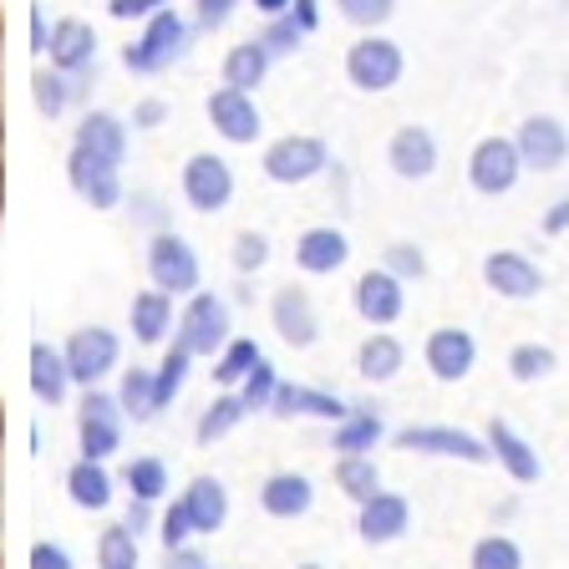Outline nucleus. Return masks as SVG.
<instances>
[{"label": "nucleus", "instance_id": "f03ea898", "mask_svg": "<svg viewBox=\"0 0 569 569\" xmlns=\"http://www.w3.org/2000/svg\"><path fill=\"white\" fill-rule=\"evenodd\" d=\"M402 67H407L402 47L387 41V36H361L346 51V82L356 92H391V87L402 82Z\"/></svg>", "mask_w": 569, "mask_h": 569}, {"label": "nucleus", "instance_id": "9d476101", "mask_svg": "<svg viewBox=\"0 0 569 569\" xmlns=\"http://www.w3.org/2000/svg\"><path fill=\"white\" fill-rule=\"evenodd\" d=\"M203 112H209L213 132L224 142H254L260 138V107H254V97L244 92V87H219V92H209V102H203Z\"/></svg>", "mask_w": 569, "mask_h": 569}, {"label": "nucleus", "instance_id": "de8ad7c7", "mask_svg": "<svg viewBox=\"0 0 569 569\" xmlns=\"http://www.w3.org/2000/svg\"><path fill=\"white\" fill-rule=\"evenodd\" d=\"M381 264H387L391 274H402V280H422L427 274V254L417 244H407V239H397V244H387V254H381Z\"/></svg>", "mask_w": 569, "mask_h": 569}, {"label": "nucleus", "instance_id": "8fccbe9b", "mask_svg": "<svg viewBox=\"0 0 569 569\" xmlns=\"http://www.w3.org/2000/svg\"><path fill=\"white\" fill-rule=\"evenodd\" d=\"M163 6H173V0H107V16H112V21H148V16H158Z\"/></svg>", "mask_w": 569, "mask_h": 569}, {"label": "nucleus", "instance_id": "dca6fc26", "mask_svg": "<svg viewBox=\"0 0 569 569\" xmlns=\"http://www.w3.org/2000/svg\"><path fill=\"white\" fill-rule=\"evenodd\" d=\"M402 310H407L402 274H391L387 264H381V270H367L356 280V316L367 320V326H391Z\"/></svg>", "mask_w": 569, "mask_h": 569}, {"label": "nucleus", "instance_id": "e433bc0d", "mask_svg": "<svg viewBox=\"0 0 569 569\" xmlns=\"http://www.w3.org/2000/svg\"><path fill=\"white\" fill-rule=\"evenodd\" d=\"M260 361H264L260 346L239 336V341H229L224 351H219V361H213V381H219V387H239V381L260 367Z\"/></svg>", "mask_w": 569, "mask_h": 569}, {"label": "nucleus", "instance_id": "49530a36", "mask_svg": "<svg viewBox=\"0 0 569 569\" xmlns=\"http://www.w3.org/2000/svg\"><path fill=\"white\" fill-rule=\"evenodd\" d=\"M336 11H341L351 26H361V31H377L381 21H391L397 0H336Z\"/></svg>", "mask_w": 569, "mask_h": 569}, {"label": "nucleus", "instance_id": "b1692460", "mask_svg": "<svg viewBox=\"0 0 569 569\" xmlns=\"http://www.w3.org/2000/svg\"><path fill=\"white\" fill-rule=\"evenodd\" d=\"M67 387H71L67 351H51L47 341H36L31 346V391L47 407H61V402H67Z\"/></svg>", "mask_w": 569, "mask_h": 569}, {"label": "nucleus", "instance_id": "f704fd0d", "mask_svg": "<svg viewBox=\"0 0 569 569\" xmlns=\"http://www.w3.org/2000/svg\"><path fill=\"white\" fill-rule=\"evenodd\" d=\"M77 438H82V458L107 462V458H112V452L122 448V427H118V417L82 412V422H77Z\"/></svg>", "mask_w": 569, "mask_h": 569}, {"label": "nucleus", "instance_id": "6e6d98bb", "mask_svg": "<svg viewBox=\"0 0 569 569\" xmlns=\"http://www.w3.org/2000/svg\"><path fill=\"white\" fill-rule=\"evenodd\" d=\"M290 16H296V26H300L306 36L320 26V6H316V0H296V6H290Z\"/></svg>", "mask_w": 569, "mask_h": 569}, {"label": "nucleus", "instance_id": "4468645a", "mask_svg": "<svg viewBox=\"0 0 569 569\" xmlns=\"http://www.w3.org/2000/svg\"><path fill=\"white\" fill-rule=\"evenodd\" d=\"M483 280L493 296L503 300H533L539 290H545V274H539V264L529 260V254H519V249H493L483 260Z\"/></svg>", "mask_w": 569, "mask_h": 569}, {"label": "nucleus", "instance_id": "864d4df0", "mask_svg": "<svg viewBox=\"0 0 569 569\" xmlns=\"http://www.w3.org/2000/svg\"><path fill=\"white\" fill-rule=\"evenodd\" d=\"M163 118H168V107L158 102V97H148V102L132 107V128H158Z\"/></svg>", "mask_w": 569, "mask_h": 569}, {"label": "nucleus", "instance_id": "79ce46f5", "mask_svg": "<svg viewBox=\"0 0 569 569\" xmlns=\"http://www.w3.org/2000/svg\"><path fill=\"white\" fill-rule=\"evenodd\" d=\"M468 569H523V549L513 539H503V533H488V539L473 545Z\"/></svg>", "mask_w": 569, "mask_h": 569}, {"label": "nucleus", "instance_id": "a18cd8bd", "mask_svg": "<svg viewBox=\"0 0 569 569\" xmlns=\"http://www.w3.org/2000/svg\"><path fill=\"white\" fill-rule=\"evenodd\" d=\"M260 41H264V47H270V57H296V51H300V41H306V31H300V26H296V16L284 11V16H274V21L264 26V31H260Z\"/></svg>", "mask_w": 569, "mask_h": 569}, {"label": "nucleus", "instance_id": "f8f14e48", "mask_svg": "<svg viewBox=\"0 0 569 569\" xmlns=\"http://www.w3.org/2000/svg\"><path fill=\"white\" fill-rule=\"evenodd\" d=\"M270 320H274V336H280L284 346H296V351H310V346L320 341V316H316V306H310V296L300 290V284L274 290Z\"/></svg>", "mask_w": 569, "mask_h": 569}, {"label": "nucleus", "instance_id": "13d9d810", "mask_svg": "<svg viewBox=\"0 0 569 569\" xmlns=\"http://www.w3.org/2000/svg\"><path fill=\"white\" fill-rule=\"evenodd\" d=\"M128 523L142 533L148 523H153V503H148V498H132V503H128Z\"/></svg>", "mask_w": 569, "mask_h": 569}, {"label": "nucleus", "instance_id": "2eb2a0df", "mask_svg": "<svg viewBox=\"0 0 569 569\" xmlns=\"http://www.w3.org/2000/svg\"><path fill=\"white\" fill-rule=\"evenodd\" d=\"M422 361H427V371L438 381H462L468 371H473V361H478V346H473V336L462 331V326H438V331L427 336V346H422Z\"/></svg>", "mask_w": 569, "mask_h": 569}, {"label": "nucleus", "instance_id": "412c9836", "mask_svg": "<svg viewBox=\"0 0 569 569\" xmlns=\"http://www.w3.org/2000/svg\"><path fill=\"white\" fill-rule=\"evenodd\" d=\"M407 523H412V509H407V498L397 493H377L361 503V519H356V529H361V539L367 545H391V539H402Z\"/></svg>", "mask_w": 569, "mask_h": 569}, {"label": "nucleus", "instance_id": "680f3d73", "mask_svg": "<svg viewBox=\"0 0 569 569\" xmlns=\"http://www.w3.org/2000/svg\"><path fill=\"white\" fill-rule=\"evenodd\" d=\"M300 569H320V565H300Z\"/></svg>", "mask_w": 569, "mask_h": 569}, {"label": "nucleus", "instance_id": "bb28decb", "mask_svg": "<svg viewBox=\"0 0 569 569\" xmlns=\"http://www.w3.org/2000/svg\"><path fill=\"white\" fill-rule=\"evenodd\" d=\"M402 361H407L402 341H397V336H387V331L367 336V341H361V351H356V371H361V381H371V387H381V381L397 377V371H402Z\"/></svg>", "mask_w": 569, "mask_h": 569}, {"label": "nucleus", "instance_id": "3c124183", "mask_svg": "<svg viewBox=\"0 0 569 569\" xmlns=\"http://www.w3.org/2000/svg\"><path fill=\"white\" fill-rule=\"evenodd\" d=\"M234 6L239 0H199V6H193V26H199V31H219V26L234 16Z\"/></svg>", "mask_w": 569, "mask_h": 569}, {"label": "nucleus", "instance_id": "2f4dec72", "mask_svg": "<svg viewBox=\"0 0 569 569\" xmlns=\"http://www.w3.org/2000/svg\"><path fill=\"white\" fill-rule=\"evenodd\" d=\"M336 488H341L351 503H367V498L381 493V473L367 452H341L336 458Z\"/></svg>", "mask_w": 569, "mask_h": 569}, {"label": "nucleus", "instance_id": "5701e85b", "mask_svg": "<svg viewBox=\"0 0 569 569\" xmlns=\"http://www.w3.org/2000/svg\"><path fill=\"white\" fill-rule=\"evenodd\" d=\"M488 448H493V458L509 468L513 483H539V452H533L509 422H498V417L488 422Z\"/></svg>", "mask_w": 569, "mask_h": 569}, {"label": "nucleus", "instance_id": "58836bf2", "mask_svg": "<svg viewBox=\"0 0 569 569\" xmlns=\"http://www.w3.org/2000/svg\"><path fill=\"white\" fill-rule=\"evenodd\" d=\"M31 92H36L41 118H61V112H67V102L77 97V87H71L67 71H36V77H31Z\"/></svg>", "mask_w": 569, "mask_h": 569}, {"label": "nucleus", "instance_id": "4d7b16f0", "mask_svg": "<svg viewBox=\"0 0 569 569\" xmlns=\"http://www.w3.org/2000/svg\"><path fill=\"white\" fill-rule=\"evenodd\" d=\"M565 229H569V193L545 213V234H565Z\"/></svg>", "mask_w": 569, "mask_h": 569}, {"label": "nucleus", "instance_id": "72a5a7b5", "mask_svg": "<svg viewBox=\"0 0 569 569\" xmlns=\"http://www.w3.org/2000/svg\"><path fill=\"white\" fill-rule=\"evenodd\" d=\"M118 402H122V412H128L132 422H153V417L163 412V407H158V377L153 371H142V367H132L128 377H122Z\"/></svg>", "mask_w": 569, "mask_h": 569}, {"label": "nucleus", "instance_id": "0eeeda50", "mask_svg": "<svg viewBox=\"0 0 569 569\" xmlns=\"http://www.w3.org/2000/svg\"><path fill=\"white\" fill-rule=\"evenodd\" d=\"M67 178H71V189L82 193L92 209H118V203H122L118 158H102V153H92V148H71Z\"/></svg>", "mask_w": 569, "mask_h": 569}, {"label": "nucleus", "instance_id": "20e7f679", "mask_svg": "<svg viewBox=\"0 0 569 569\" xmlns=\"http://www.w3.org/2000/svg\"><path fill=\"white\" fill-rule=\"evenodd\" d=\"M331 168V153L320 138H306V132H290V138L270 142L264 148V178L270 183H310Z\"/></svg>", "mask_w": 569, "mask_h": 569}, {"label": "nucleus", "instance_id": "ddd939ff", "mask_svg": "<svg viewBox=\"0 0 569 569\" xmlns=\"http://www.w3.org/2000/svg\"><path fill=\"white\" fill-rule=\"evenodd\" d=\"M397 448L438 452V458H462V462H488L493 458L488 438L478 442L473 432H462V427H402V432H397Z\"/></svg>", "mask_w": 569, "mask_h": 569}, {"label": "nucleus", "instance_id": "6ab92c4d", "mask_svg": "<svg viewBox=\"0 0 569 569\" xmlns=\"http://www.w3.org/2000/svg\"><path fill=\"white\" fill-rule=\"evenodd\" d=\"M346 260H351V239L331 224H316L296 239V264L306 274H336Z\"/></svg>", "mask_w": 569, "mask_h": 569}, {"label": "nucleus", "instance_id": "bf43d9fd", "mask_svg": "<svg viewBox=\"0 0 569 569\" xmlns=\"http://www.w3.org/2000/svg\"><path fill=\"white\" fill-rule=\"evenodd\" d=\"M31 51H51V36H47V16L31 6Z\"/></svg>", "mask_w": 569, "mask_h": 569}, {"label": "nucleus", "instance_id": "c85d7f7f", "mask_svg": "<svg viewBox=\"0 0 569 569\" xmlns=\"http://www.w3.org/2000/svg\"><path fill=\"white\" fill-rule=\"evenodd\" d=\"M77 148H92V153L102 158H128V128H122V118H112V112H87L82 122H77Z\"/></svg>", "mask_w": 569, "mask_h": 569}, {"label": "nucleus", "instance_id": "393cba45", "mask_svg": "<svg viewBox=\"0 0 569 569\" xmlns=\"http://www.w3.org/2000/svg\"><path fill=\"white\" fill-rule=\"evenodd\" d=\"M128 320H132V341H142V346H158L168 336V326H173V296L168 290H142V296H132V310H128Z\"/></svg>", "mask_w": 569, "mask_h": 569}, {"label": "nucleus", "instance_id": "c9c22d12", "mask_svg": "<svg viewBox=\"0 0 569 569\" xmlns=\"http://www.w3.org/2000/svg\"><path fill=\"white\" fill-rule=\"evenodd\" d=\"M97 565L102 569H138V529L132 523H112L97 539Z\"/></svg>", "mask_w": 569, "mask_h": 569}, {"label": "nucleus", "instance_id": "7ed1b4c3", "mask_svg": "<svg viewBox=\"0 0 569 569\" xmlns=\"http://www.w3.org/2000/svg\"><path fill=\"white\" fill-rule=\"evenodd\" d=\"M173 341H183L193 356H219L229 341H234V336H229V306L219 296H209V290H193L183 316H178Z\"/></svg>", "mask_w": 569, "mask_h": 569}, {"label": "nucleus", "instance_id": "4be33fe9", "mask_svg": "<svg viewBox=\"0 0 569 569\" xmlns=\"http://www.w3.org/2000/svg\"><path fill=\"white\" fill-rule=\"evenodd\" d=\"M310 503H316V488L306 473H274L260 488V509L270 519H300V513H310Z\"/></svg>", "mask_w": 569, "mask_h": 569}, {"label": "nucleus", "instance_id": "a878e982", "mask_svg": "<svg viewBox=\"0 0 569 569\" xmlns=\"http://www.w3.org/2000/svg\"><path fill=\"white\" fill-rule=\"evenodd\" d=\"M183 503H189V519L199 533H213V529H224L229 519V488L219 483V478H193L189 488H183Z\"/></svg>", "mask_w": 569, "mask_h": 569}, {"label": "nucleus", "instance_id": "f3484780", "mask_svg": "<svg viewBox=\"0 0 569 569\" xmlns=\"http://www.w3.org/2000/svg\"><path fill=\"white\" fill-rule=\"evenodd\" d=\"M387 163L397 178H407V183H422V178L438 173V138L427 128H397L387 142Z\"/></svg>", "mask_w": 569, "mask_h": 569}, {"label": "nucleus", "instance_id": "473e14b6", "mask_svg": "<svg viewBox=\"0 0 569 569\" xmlns=\"http://www.w3.org/2000/svg\"><path fill=\"white\" fill-rule=\"evenodd\" d=\"M377 442H381V412L371 402H356L351 417H346V422H336V442H331V448L367 452V448H377Z\"/></svg>", "mask_w": 569, "mask_h": 569}, {"label": "nucleus", "instance_id": "f257e3e1", "mask_svg": "<svg viewBox=\"0 0 569 569\" xmlns=\"http://www.w3.org/2000/svg\"><path fill=\"white\" fill-rule=\"evenodd\" d=\"M183 51H189V21H183L173 6H163L158 16H148L138 41L122 47V67L138 71V77H158V71H168Z\"/></svg>", "mask_w": 569, "mask_h": 569}, {"label": "nucleus", "instance_id": "9b49d317", "mask_svg": "<svg viewBox=\"0 0 569 569\" xmlns=\"http://www.w3.org/2000/svg\"><path fill=\"white\" fill-rule=\"evenodd\" d=\"M513 142H519V153H523V168H539V173H555L569 158V132H565V122L549 118V112L523 118Z\"/></svg>", "mask_w": 569, "mask_h": 569}, {"label": "nucleus", "instance_id": "ea45409f", "mask_svg": "<svg viewBox=\"0 0 569 569\" xmlns=\"http://www.w3.org/2000/svg\"><path fill=\"white\" fill-rule=\"evenodd\" d=\"M122 483L132 488V498H148V503H158V498L168 493V468L158 458H132L128 468H122Z\"/></svg>", "mask_w": 569, "mask_h": 569}, {"label": "nucleus", "instance_id": "09e8293b", "mask_svg": "<svg viewBox=\"0 0 569 569\" xmlns=\"http://www.w3.org/2000/svg\"><path fill=\"white\" fill-rule=\"evenodd\" d=\"M189 533H199V529H193V519H189V503L178 498L173 509L163 513V529H158V539H163V549H183V545H189Z\"/></svg>", "mask_w": 569, "mask_h": 569}, {"label": "nucleus", "instance_id": "4c0bfd02", "mask_svg": "<svg viewBox=\"0 0 569 569\" xmlns=\"http://www.w3.org/2000/svg\"><path fill=\"white\" fill-rule=\"evenodd\" d=\"M555 367H559V356L539 341H523V346L509 351V377L513 381H545V377H555Z\"/></svg>", "mask_w": 569, "mask_h": 569}, {"label": "nucleus", "instance_id": "1a4fd4ad", "mask_svg": "<svg viewBox=\"0 0 569 569\" xmlns=\"http://www.w3.org/2000/svg\"><path fill=\"white\" fill-rule=\"evenodd\" d=\"M183 199L199 213H219L229 199H234V173H229L224 158L213 153H193L183 163Z\"/></svg>", "mask_w": 569, "mask_h": 569}, {"label": "nucleus", "instance_id": "6e6552de", "mask_svg": "<svg viewBox=\"0 0 569 569\" xmlns=\"http://www.w3.org/2000/svg\"><path fill=\"white\" fill-rule=\"evenodd\" d=\"M67 351V367H71V381L77 387H97L107 371L118 367V336L107 331V326H82V331H71V341L61 346Z\"/></svg>", "mask_w": 569, "mask_h": 569}, {"label": "nucleus", "instance_id": "a19ab883", "mask_svg": "<svg viewBox=\"0 0 569 569\" xmlns=\"http://www.w3.org/2000/svg\"><path fill=\"white\" fill-rule=\"evenodd\" d=\"M189 361H193V351L183 341L168 346V356L158 361V371H153L158 377V407H168L178 391H183V381H189Z\"/></svg>", "mask_w": 569, "mask_h": 569}, {"label": "nucleus", "instance_id": "603ef678", "mask_svg": "<svg viewBox=\"0 0 569 569\" xmlns=\"http://www.w3.org/2000/svg\"><path fill=\"white\" fill-rule=\"evenodd\" d=\"M31 569H71V555L61 545H31Z\"/></svg>", "mask_w": 569, "mask_h": 569}, {"label": "nucleus", "instance_id": "c03bdc74", "mask_svg": "<svg viewBox=\"0 0 569 569\" xmlns=\"http://www.w3.org/2000/svg\"><path fill=\"white\" fill-rule=\"evenodd\" d=\"M274 391H280V377H274L270 361H260V367H254L244 381H239V397H244L249 412H260V407H270V402H274Z\"/></svg>", "mask_w": 569, "mask_h": 569}, {"label": "nucleus", "instance_id": "a211bd4d", "mask_svg": "<svg viewBox=\"0 0 569 569\" xmlns=\"http://www.w3.org/2000/svg\"><path fill=\"white\" fill-rule=\"evenodd\" d=\"M51 67L67 71V77H77V71H92L97 61V31L87 21H77V16H67V21L51 26Z\"/></svg>", "mask_w": 569, "mask_h": 569}, {"label": "nucleus", "instance_id": "7c9ffc66", "mask_svg": "<svg viewBox=\"0 0 569 569\" xmlns=\"http://www.w3.org/2000/svg\"><path fill=\"white\" fill-rule=\"evenodd\" d=\"M244 397L239 391H224V397H213L209 407H203V417H199V427H193V438H199V448H213L219 438H229L239 422H244Z\"/></svg>", "mask_w": 569, "mask_h": 569}, {"label": "nucleus", "instance_id": "aec40b11", "mask_svg": "<svg viewBox=\"0 0 569 569\" xmlns=\"http://www.w3.org/2000/svg\"><path fill=\"white\" fill-rule=\"evenodd\" d=\"M351 407H356V402H341V397H331V391L280 381V391H274L270 412H274V417H326V422H346V417H351Z\"/></svg>", "mask_w": 569, "mask_h": 569}, {"label": "nucleus", "instance_id": "cd10ccee", "mask_svg": "<svg viewBox=\"0 0 569 569\" xmlns=\"http://www.w3.org/2000/svg\"><path fill=\"white\" fill-rule=\"evenodd\" d=\"M67 493H71V503H77V509L102 513L107 503H112V478H107V468L97 458H82V462H71Z\"/></svg>", "mask_w": 569, "mask_h": 569}, {"label": "nucleus", "instance_id": "37998d69", "mask_svg": "<svg viewBox=\"0 0 569 569\" xmlns=\"http://www.w3.org/2000/svg\"><path fill=\"white\" fill-rule=\"evenodd\" d=\"M229 254H234V270L239 274H254V270H264V260H270V239H264L260 229H239Z\"/></svg>", "mask_w": 569, "mask_h": 569}, {"label": "nucleus", "instance_id": "39448f33", "mask_svg": "<svg viewBox=\"0 0 569 569\" xmlns=\"http://www.w3.org/2000/svg\"><path fill=\"white\" fill-rule=\"evenodd\" d=\"M523 173V153L513 138H483L468 153V183H473L478 193H488V199H498V193H509L513 183H519Z\"/></svg>", "mask_w": 569, "mask_h": 569}, {"label": "nucleus", "instance_id": "423d86ee", "mask_svg": "<svg viewBox=\"0 0 569 569\" xmlns=\"http://www.w3.org/2000/svg\"><path fill=\"white\" fill-rule=\"evenodd\" d=\"M148 274H153V284L168 290V296H193L199 290V254H193L189 239H178L163 229L148 244Z\"/></svg>", "mask_w": 569, "mask_h": 569}, {"label": "nucleus", "instance_id": "5fc2aeb1", "mask_svg": "<svg viewBox=\"0 0 569 569\" xmlns=\"http://www.w3.org/2000/svg\"><path fill=\"white\" fill-rule=\"evenodd\" d=\"M163 569H209V565H203L199 549L183 545V549H163Z\"/></svg>", "mask_w": 569, "mask_h": 569}, {"label": "nucleus", "instance_id": "c756f323", "mask_svg": "<svg viewBox=\"0 0 569 569\" xmlns=\"http://www.w3.org/2000/svg\"><path fill=\"white\" fill-rule=\"evenodd\" d=\"M270 47L264 41H239V47L224 51V82L229 87H244V92H254V87L270 77Z\"/></svg>", "mask_w": 569, "mask_h": 569}, {"label": "nucleus", "instance_id": "052dcab7", "mask_svg": "<svg viewBox=\"0 0 569 569\" xmlns=\"http://www.w3.org/2000/svg\"><path fill=\"white\" fill-rule=\"evenodd\" d=\"M290 6H296V0H254V11H260V16H270V21H274V16H284V11H290Z\"/></svg>", "mask_w": 569, "mask_h": 569}]
</instances>
